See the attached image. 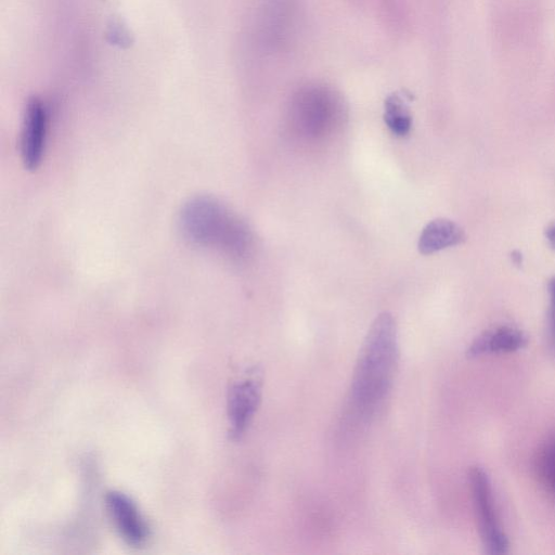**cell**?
<instances>
[{
	"instance_id": "cell-1",
	"label": "cell",
	"mask_w": 555,
	"mask_h": 555,
	"mask_svg": "<svg viewBox=\"0 0 555 555\" xmlns=\"http://www.w3.org/2000/svg\"><path fill=\"white\" fill-rule=\"evenodd\" d=\"M399 357L396 320L379 313L360 348L350 385L349 410L357 421L367 422L390 389Z\"/></svg>"
},
{
	"instance_id": "cell-2",
	"label": "cell",
	"mask_w": 555,
	"mask_h": 555,
	"mask_svg": "<svg viewBox=\"0 0 555 555\" xmlns=\"http://www.w3.org/2000/svg\"><path fill=\"white\" fill-rule=\"evenodd\" d=\"M179 228L191 244L218 249L235 260L245 259L253 248L248 225L212 196L199 195L185 202Z\"/></svg>"
},
{
	"instance_id": "cell-3",
	"label": "cell",
	"mask_w": 555,
	"mask_h": 555,
	"mask_svg": "<svg viewBox=\"0 0 555 555\" xmlns=\"http://www.w3.org/2000/svg\"><path fill=\"white\" fill-rule=\"evenodd\" d=\"M287 117L296 138L317 142L340 127L345 109L340 96L333 89L324 85H308L293 95Z\"/></svg>"
},
{
	"instance_id": "cell-4",
	"label": "cell",
	"mask_w": 555,
	"mask_h": 555,
	"mask_svg": "<svg viewBox=\"0 0 555 555\" xmlns=\"http://www.w3.org/2000/svg\"><path fill=\"white\" fill-rule=\"evenodd\" d=\"M468 478L485 551L494 555L507 553L509 542L495 508L488 474L481 467L475 466L470 468Z\"/></svg>"
},
{
	"instance_id": "cell-5",
	"label": "cell",
	"mask_w": 555,
	"mask_h": 555,
	"mask_svg": "<svg viewBox=\"0 0 555 555\" xmlns=\"http://www.w3.org/2000/svg\"><path fill=\"white\" fill-rule=\"evenodd\" d=\"M48 129V115L44 105L37 99L27 104L22 137L21 155L27 169H36L42 160Z\"/></svg>"
},
{
	"instance_id": "cell-6",
	"label": "cell",
	"mask_w": 555,
	"mask_h": 555,
	"mask_svg": "<svg viewBox=\"0 0 555 555\" xmlns=\"http://www.w3.org/2000/svg\"><path fill=\"white\" fill-rule=\"evenodd\" d=\"M106 506L116 530L128 544L139 546L146 541V522L128 495L119 491H109L106 494Z\"/></svg>"
},
{
	"instance_id": "cell-7",
	"label": "cell",
	"mask_w": 555,
	"mask_h": 555,
	"mask_svg": "<svg viewBox=\"0 0 555 555\" xmlns=\"http://www.w3.org/2000/svg\"><path fill=\"white\" fill-rule=\"evenodd\" d=\"M261 388L258 380L246 378L232 385L228 395L230 435L238 439L248 427L260 402Z\"/></svg>"
},
{
	"instance_id": "cell-8",
	"label": "cell",
	"mask_w": 555,
	"mask_h": 555,
	"mask_svg": "<svg viewBox=\"0 0 555 555\" xmlns=\"http://www.w3.org/2000/svg\"><path fill=\"white\" fill-rule=\"evenodd\" d=\"M528 338L520 330L502 325L477 336L468 346L466 354L469 358L485 354L508 353L526 347Z\"/></svg>"
},
{
	"instance_id": "cell-9",
	"label": "cell",
	"mask_w": 555,
	"mask_h": 555,
	"mask_svg": "<svg viewBox=\"0 0 555 555\" xmlns=\"http://www.w3.org/2000/svg\"><path fill=\"white\" fill-rule=\"evenodd\" d=\"M464 230L454 221L438 218L423 229L417 247L421 254L430 255L464 242Z\"/></svg>"
},
{
	"instance_id": "cell-10",
	"label": "cell",
	"mask_w": 555,
	"mask_h": 555,
	"mask_svg": "<svg viewBox=\"0 0 555 555\" xmlns=\"http://www.w3.org/2000/svg\"><path fill=\"white\" fill-rule=\"evenodd\" d=\"M384 119L389 130L397 137H405L411 131V114L398 95H390L386 100Z\"/></svg>"
},
{
	"instance_id": "cell-11",
	"label": "cell",
	"mask_w": 555,
	"mask_h": 555,
	"mask_svg": "<svg viewBox=\"0 0 555 555\" xmlns=\"http://www.w3.org/2000/svg\"><path fill=\"white\" fill-rule=\"evenodd\" d=\"M537 467L542 483L555 496V436L548 438L539 451Z\"/></svg>"
},
{
	"instance_id": "cell-12",
	"label": "cell",
	"mask_w": 555,
	"mask_h": 555,
	"mask_svg": "<svg viewBox=\"0 0 555 555\" xmlns=\"http://www.w3.org/2000/svg\"><path fill=\"white\" fill-rule=\"evenodd\" d=\"M548 291L551 296L550 332L552 347L555 351V276L548 283Z\"/></svg>"
},
{
	"instance_id": "cell-13",
	"label": "cell",
	"mask_w": 555,
	"mask_h": 555,
	"mask_svg": "<svg viewBox=\"0 0 555 555\" xmlns=\"http://www.w3.org/2000/svg\"><path fill=\"white\" fill-rule=\"evenodd\" d=\"M545 236L550 245L555 249V223H552L546 228Z\"/></svg>"
},
{
	"instance_id": "cell-14",
	"label": "cell",
	"mask_w": 555,
	"mask_h": 555,
	"mask_svg": "<svg viewBox=\"0 0 555 555\" xmlns=\"http://www.w3.org/2000/svg\"><path fill=\"white\" fill-rule=\"evenodd\" d=\"M512 258H513V261L516 263V264H520L521 263V254L519 251H514L512 254Z\"/></svg>"
}]
</instances>
